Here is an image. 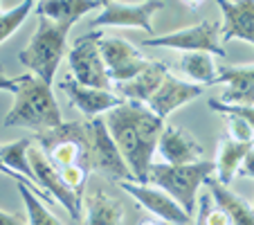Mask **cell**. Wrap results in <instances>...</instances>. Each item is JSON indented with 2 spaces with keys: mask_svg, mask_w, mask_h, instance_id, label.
<instances>
[{
  "mask_svg": "<svg viewBox=\"0 0 254 225\" xmlns=\"http://www.w3.org/2000/svg\"><path fill=\"white\" fill-rule=\"evenodd\" d=\"M198 219H202V223H205V225H232L227 212L223 210L221 205H211L209 196H202L200 214H198Z\"/></svg>",
  "mask_w": 254,
  "mask_h": 225,
  "instance_id": "cell-29",
  "label": "cell"
},
{
  "mask_svg": "<svg viewBox=\"0 0 254 225\" xmlns=\"http://www.w3.org/2000/svg\"><path fill=\"white\" fill-rule=\"evenodd\" d=\"M99 32L86 34L74 43V48L67 52V63L70 70L74 72V81L81 86L101 88V90H111V77H108V68H106L104 59L99 52Z\"/></svg>",
  "mask_w": 254,
  "mask_h": 225,
  "instance_id": "cell-7",
  "label": "cell"
},
{
  "mask_svg": "<svg viewBox=\"0 0 254 225\" xmlns=\"http://www.w3.org/2000/svg\"><path fill=\"white\" fill-rule=\"evenodd\" d=\"M108 2H113V0H101V5H108Z\"/></svg>",
  "mask_w": 254,
  "mask_h": 225,
  "instance_id": "cell-38",
  "label": "cell"
},
{
  "mask_svg": "<svg viewBox=\"0 0 254 225\" xmlns=\"http://www.w3.org/2000/svg\"><path fill=\"white\" fill-rule=\"evenodd\" d=\"M139 225H169V223H167V221H162V219H158V216H155V219H144Z\"/></svg>",
  "mask_w": 254,
  "mask_h": 225,
  "instance_id": "cell-35",
  "label": "cell"
},
{
  "mask_svg": "<svg viewBox=\"0 0 254 225\" xmlns=\"http://www.w3.org/2000/svg\"><path fill=\"white\" fill-rule=\"evenodd\" d=\"M178 68L193 83H200V86H214L218 79V70L209 52H183Z\"/></svg>",
  "mask_w": 254,
  "mask_h": 225,
  "instance_id": "cell-24",
  "label": "cell"
},
{
  "mask_svg": "<svg viewBox=\"0 0 254 225\" xmlns=\"http://www.w3.org/2000/svg\"><path fill=\"white\" fill-rule=\"evenodd\" d=\"M101 0H36V14L54 20V23H70L74 25L88 11L99 9Z\"/></svg>",
  "mask_w": 254,
  "mask_h": 225,
  "instance_id": "cell-20",
  "label": "cell"
},
{
  "mask_svg": "<svg viewBox=\"0 0 254 225\" xmlns=\"http://www.w3.org/2000/svg\"><path fill=\"white\" fill-rule=\"evenodd\" d=\"M0 14H2V9H0Z\"/></svg>",
  "mask_w": 254,
  "mask_h": 225,
  "instance_id": "cell-39",
  "label": "cell"
},
{
  "mask_svg": "<svg viewBox=\"0 0 254 225\" xmlns=\"http://www.w3.org/2000/svg\"><path fill=\"white\" fill-rule=\"evenodd\" d=\"M158 153L169 164H193L200 162L202 147L178 126H164L158 142Z\"/></svg>",
  "mask_w": 254,
  "mask_h": 225,
  "instance_id": "cell-16",
  "label": "cell"
},
{
  "mask_svg": "<svg viewBox=\"0 0 254 225\" xmlns=\"http://www.w3.org/2000/svg\"><path fill=\"white\" fill-rule=\"evenodd\" d=\"M254 149L252 142H236L232 138L221 140L218 144V160H216V171H218V182L230 185L232 178L239 173L241 162L245 160V155Z\"/></svg>",
  "mask_w": 254,
  "mask_h": 225,
  "instance_id": "cell-23",
  "label": "cell"
},
{
  "mask_svg": "<svg viewBox=\"0 0 254 225\" xmlns=\"http://www.w3.org/2000/svg\"><path fill=\"white\" fill-rule=\"evenodd\" d=\"M183 2H187L189 7H198V5H200V2H202V0H183Z\"/></svg>",
  "mask_w": 254,
  "mask_h": 225,
  "instance_id": "cell-36",
  "label": "cell"
},
{
  "mask_svg": "<svg viewBox=\"0 0 254 225\" xmlns=\"http://www.w3.org/2000/svg\"><path fill=\"white\" fill-rule=\"evenodd\" d=\"M39 144L45 151L48 160L57 169L70 164H90V129L88 124L70 122L61 124L59 129L39 135Z\"/></svg>",
  "mask_w": 254,
  "mask_h": 225,
  "instance_id": "cell-5",
  "label": "cell"
},
{
  "mask_svg": "<svg viewBox=\"0 0 254 225\" xmlns=\"http://www.w3.org/2000/svg\"><path fill=\"white\" fill-rule=\"evenodd\" d=\"M122 219H124L122 203L101 189L83 198L81 225H122Z\"/></svg>",
  "mask_w": 254,
  "mask_h": 225,
  "instance_id": "cell-18",
  "label": "cell"
},
{
  "mask_svg": "<svg viewBox=\"0 0 254 225\" xmlns=\"http://www.w3.org/2000/svg\"><path fill=\"white\" fill-rule=\"evenodd\" d=\"M0 225H27V221L20 219V214H9L0 210Z\"/></svg>",
  "mask_w": 254,
  "mask_h": 225,
  "instance_id": "cell-33",
  "label": "cell"
},
{
  "mask_svg": "<svg viewBox=\"0 0 254 225\" xmlns=\"http://www.w3.org/2000/svg\"><path fill=\"white\" fill-rule=\"evenodd\" d=\"M209 106L216 110V113H221V115H225V117H241V120H245L254 129V104L252 106H248V104H225V101L211 99Z\"/></svg>",
  "mask_w": 254,
  "mask_h": 225,
  "instance_id": "cell-28",
  "label": "cell"
},
{
  "mask_svg": "<svg viewBox=\"0 0 254 225\" xmlns=\"http://www.w3.org/2000/svg\"><path fill=\"white\" fill-rule=\"evenodd\" d=\"M117 185L126 194H130L144 210L151 212L158 219L167 221L171 225H193V216L171 194H167L160 187L151 185V182H135V180H122Z\"/></svg>",
  "mask_w": 254,
  "mask_h": 225,
  "instance_id": "cell-9",
  "label": "cell"
},
{
  "mask_svg": "<svg viewBox=\"0 0 254 225\" xmlns=\"http://www.w3.org/2000/svg\"><path fill=\"white\" fill-rule=\"evenodd\" d=\"M0 90L11 92V95H14V92L18 90V81H16V77H7L5 72L0 70Z\"/></svg>",
  "mask_w": 254,
  "mask_h": 225,
  "instance_id": "cell-32",
  "label": "cell"
},
{
  "mask_svg": "<svg viewBox=\"0 0 254 225\" xmlns=\"http://www.w3.org/2000/svg\"><path fill=\"white\" fill-rule=\"evenodd\" d=\"M34 7H36V0H23V2L16 5L14 9L0 14V43L9 39L11 34L25 23V18L32 14Z\"/></svg>",
  "mask_w": 254,
  "mask_h": 225,
  "instance_id": "cell-26",
  "label": "cell"
},
{
  "mask_svg": "<svg viewBox=\"0 0 254 225\" xmlns=\"http://www.w3.org/2000/svg\"><path fill=\"white\" fill-rule=\"evenodd\" d=\"M61 90L67 95L70 104L74 108H79L86 117L95 120L99 117V113L117 108L120 104H124V97L115 95L113 90H101V88H90V86H81L79 81L70 79V81L61 83Z\"/></svg>",
  "mask_w": 254,
  "mask_h": 225,
  "instance_id": "cell-14",
  "label": "cell"
},
{
  "mask_svg": "<svg viewBox=\"0 0 254 225\" xmlns=\"http://www.w3.org/2000/svg\"><path fill=\"white\" fill-rule=\"evenodd\" d=\"M106 126L128 162L135 180L149 182V169L164 131V120L142 101L126 99L117 108L108 110Z\"/></svg>",
  "mask_w": 254,
  "mask_h": 225,
  "instance_id": "cell-1",
  "label": "cell"
},
{
  "mask_svg": "<svg viewBox=\"0 0 254 225\" xmlns=\"http://www.w3.org/2000/svg\"><path fill=\"white\" fill-rule=\"evenodd\" d=\"M29 164H32V169H34L36 182H39L52 198H57V203H61V205L65 207L72 219L81 221L83 198L63 182L59 169L48 160V155H45V151L41 149V144H32V147H29Z\"/></svg>",
  "mask_w": 254,
  "mask_h": 225,
  "instance_id": "cell-10",
  "label": "cell"
},
{
  "mask_svg": "<svg viewBox=\"0 0 254 225\" xmlns=\"http://www.w3.org/2000/svg\"><path fill=\"white\" fill-rule=\"evenodd\" d=\"M218 23L214 20H202L198 25L191 27L178 29V32L164 34L158 39H149L144 41V45L149 48H171V50H183V52H209V54H218V57H225V50H223L221 41H218Z\"/></svg>",
  "mask_w": 254,
  "mask_h": 225,
  "instance_id": "cell-8",
  "label": "cell"
},
{
  "mask_svg": "<svg viewBox=\"0 0 254 225\" xmlns=\"http://www.w3.org/2000/svg\"><path fill=\"white\" fill-rule=\"evenodd\" d=\"M211 171H216V162H207V160L193 164H151L149 182L171 194L193 216L198 205V189H200V185H205Z\"/></svg>",
  "mask_w": 254,
  "mask_h": 225,
  "instance_id": "cell-4",
  "label": "cell"
},
{
  "mask_svg": "<svg viewBox=\"0 0 254 225\" xmlns=\"http://www.w3.org/2000/svg\"><path fill=\"white\" fill-rule=\"evenodd\" d=\"M216 83H227L225 104H254V66H225L218 70Z\"/></svg>",
  "mask_w": 254,
  "mask_h": 225,
  "instance_id": "cell-17",
  "label": "cell"
},
{
  "mask_svg": "<svg viewBox=\"0 0 254 225\" xmlns=\"http://www.w3.org/2000/svg\"><path fill=\"white\" fill-rule=\"evenodd\" d=\"M162 9L160 0H144L139 5H126V2H108L101 7V14L92 20V29L101 27H137L146 34H153V18L155 11Z\"/></svg>",
  "mask_w": 254,
  "mask_h": 225,
  "instance_id": "cell-12",
  "label": "cell"
},
{
  "mask_svg": "<svg viewBox=\"0 0 254 225\" xmlns=\"http://www.w3.org/2000/svg\"><path fill=\"white\" fill-rule=\"evenodd\" d=\"M70 23H54V20L39 16V29L32 36L29 45L18 52V61L32 70L39 79H43L48 86L54 83L59 63L67 54V34Z\"/></svg>",
  "mask_w": 254,
  "mask_h": 225,
  "instance_id": "cell-3",
  "label": "cell"
},
{
  "mask_svg": "<svg viewBox=\"0 0 254 225\" xmlns=\"http://www.w3.org/2000/svg\"><path fill=\"white\" fill-rule=\"evenodd\" d=\"M227 126H230V138L236 142H252L254 144V129L241 117H227Z\"/></svg>",
  "mask_w": 254,
  "mask_h": 225,
  "instance_id": "cell-30",
  "label": "cell"
},
{
  "mask_svg": "<svg viewBox=\"0 0 254 225\" xmlns=\"http://www.w3.org/2000/svg\"><path fill=\"white\" fill-rule=\"evenodd\" d=\"M18 192L23 196L25 210H27V225H63L52 212L45 207V203H52V196L45 194L39 185L25 180V182H16Z\"/></svg>",
  "mask_w": 254,
  "mask_h": 225,
  "instance_id": "cell-22",
  "label": "cell"
},
{
  "mask_svg": "<svg viewBox=\"0 0 254 225\" xmlns=\"http://www.w3.org/2000/svg\"><path fill=\"white\" fill-rule=\"evenodd\" d=\"M59 173H61L63 182L83 198V187H86V180L90 176V167L88 164H70V167H61Z\"/></svg>",
  "mask_w": 254,
  "mask_h": 225,
  "instance_id": "cell-27",
  "label": "cell"
},
{
  "mask_svg": "<svg viewBox=\"0 0 254 225\" xmlns=\"http://www.w3.org/2000/svg\"><path fill=\"white\" fill-rule=\"evenodd\" d=\"M193 225H205V223H202V219H196L193 221Z\"/></svg>",
  "mask_w": 254,
  "mask_h": 225,
  "instance_id": "cell-37",
  "label": "cell"
},
{
  "mask_svg": "<svg viewBox=\"0 0 254 225\" xmlns=\"http://www.w3.org/2000/svg\"><path fill=\"white\" fill-rule=\"evenodd\" d=\"M205 185L209 187L216 205H221L227 212L232 225H254V207L250 203H245L241 196H236L227 185L218 182V178H207Z\"/></svg>",
  "mask_w": 254,
  "mask_h": 225,
  "instance_id": "cell-21",
  "label": "cell"
},
{
  "mask_svg": "<svg viewBox=\"0 0 254 225\" xmlns=\"http://www.w3.org/2000/svg\"><path fill=\"white\" fill-rule=\"evenodd\" d=\"M223 11V41L254 45V0H216Z\"/></svg>",
  "mask_w": 254,
  "mask_h": 225,
  "instance_id": "cell-15",
  "label": "cell"
},
{
  "mask_svg": "<svg viewBox=\"0 0 254 225\" xmlns=\"http://www.w3.org/2000/svg\"><path fill=\"white\" fill-rule=\"evenodd\" d=\"M239 176H248V178H252V180H254V149L250 151L248 155H245L243 162H241V167H239Z\"/></svg>",
  "mask_w": 254,
  "mask_h": 225,
  "instance_id": "cell-31",
  "label": "cell"
},
{
  "mask_svg": "<svg viewBox=\"0 0 254 225\" xmlns=\"http://www.w3.org/2000/svg\"><path fill=\"white\" fill-rule=\"evenodd\" d=\"M16 81H18V90L14 92V106L2 124L7 129L23 126L39 133L59 129L63 120L57 97L52 95V86H48L36 75H23V77H16Z\"/></svg>",
  "mask_w": 254,
  "mask_h": 225,
  "instance_id": "cell-2",
  "label": "cell"
},
{
  "mask_svg": "<svg viewBox=\"0 0 254 225\" xmlns=\"http://www.w3.org/2000/svg\"><path fill=\"white\" fill-rule=\"evenodd\" d=\"M88 129H90V164H92V169H97L101 176L113 182L135 180L133 171H130L128 162H126L124 155H122L120 147H117L115 140H113L106 122L95 117V120L88 124Z\"/></svg>",
  "mask_w": 254,
  "mask_h": 225,
  "instance_id": "cell-6",
  "label": "cell"
},
{
  "mask_svg": "<svg viewBox=\"0 0 254 225\" xmlns=\"http://www.w3.org/2000/svg\"><path fill=\"white\" fill-rule=\"evenodd\" d=\"M202 90H205V86H200V83H193V81L189 83V81L173 77V75H167L164 81L160 83V88L153 92V97L146 101V106L158 117L167 120L176 108H180V106L193 101L196 97H200Z\"/></svg>",
  "mask_w": 254,
  "mask_h": 225,
  "instance_id": "cell-13",
  "label": "cell"
},
{
  "mask_svg": "<svg viewBox=\"0 0 254 225\" xmlns=\"http://www.w3.org/2000/svg\"><path fill=\"white\" fill-rule=\"evenodd\" d=\"M32 144L34 142L29 138L16 140V142H9V144H2V147H0V158L5 160L7 167H11L14 171L23 173L27 180L34 182V185H39V182H36V176H34L32 164H29V147H32Z\"/></svg>",
  "mask_w": 254,
  "mask_h": 225,
  "instance_id": "cell-25",
  "label": "cell"
},
{
  "mask_svg": "<svg viewBox=\"0 0 254 225\" xmlns=\"http://www.w3.org/2000/svg\"><path fill=\"white\" fill-rule=\"evenodd\" d=\"M167 75H169V68L162 61H151L146 66V70H142L135 79L120 83V95H124V99L146 104L153 97V92L160 88V83L164 81Z\"/></svg>",
  "mask_w": 254,
  "mask_h": 225,
  "instance_id": "cell-19",
  "label": "cell"
},
{
  "mask_svg": "<svg viewBox=\"0 0 254 225\" xmlns=\"http://www.w3.org/2000/svg\"><path fill=\"white\" fill-rule=\"evenodd\" d=\"M0 173H5V176L14 178L16 182H25V180H27V178L23 176V173H18V171H14V169H11V167H7V164H5V160H2V158H0ZM29 182H32V180H29Z\"/></svg>",
  "mask_w": 254,
  "mask_h": 225,
  "instance_id": "cell-34",
  "label": "cell"
},
{
  "mask_svg": "<svg viewBox=\"0 0 254 225\" xmlns=\"http://www.w3.org/2000/svg\"><path fill=\"white\" fill-rule=\"evenodd\" d=\"M99 52L104 59L106 68H108V77L111 81L124 83L135 79L142 70H146L149 59H144L128 41L120 39V36H99Z\"/></svg>",
  "mask_w": 254,
  "mask_h": 225,
  "instance_id": "cell-11",
  "label": "cell"
}]
</instances>
